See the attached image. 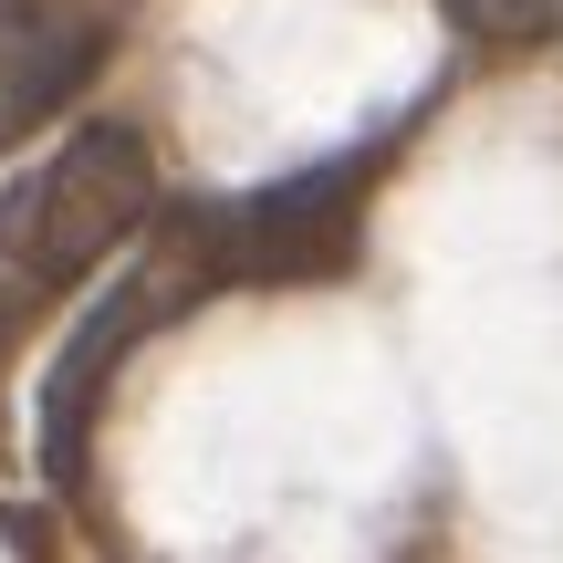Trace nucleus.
<instances>
[{
	"label": "nucleus",
	"instance_id": "f257e3e1",
	"mask_svg": "<svg viewBox=\"0 0 563 563\" xmlns=\"http://www.w3.org/2000/svg\"><path fill=\"white\" fill-rule=\"evenodd\" d=\"M157 220V157L136 125H74L42 167L0 188V272L21 292H74Z\"/></svg>",
	"mask_w": 563,
	"mask_h": 563
},
{
	"label": "nucleus",
	"instance_id": "f03ea898",
	"mask_svg": "<svg viewBox=\"0 0 563 563\" xmlns=\"http://www.w3.org/2000/svg\"><path fill=\"white\" fill-rule=\"evenodd\" d=\"M376 167H386V146H344V157L302 167V178H272V188H251V199L209 209V220H199L209 272H230V282H313V272H344V262H355V220H365Z\"/></svg>",
	"mask_w": 563,
	"mask_h": 563
},
{
	"label": "nucleus",
	"instance_id": "7ed1b4c3",
	"mask_svg": "<svg viewBox=\"0 0 563 563\" xmlns=\"http://www.w3.org/2000/svg\"><path fill=\"white\" fill-rule=\"evenodd\" d=\"M178 302V282L167 272H115L95 302L74 313V334L53 344V365H42V397H32V460L53 490H84V449H95V407L104 386H115V365L146 344V323Z\"/></svg>",
	"mask_w": 563,
	"mask_h": 563
},
{
	"label": "nucleus",
	"instance_id": "20e7f679",
	"mask_svg": "<svg viewBox=\"0 0 563 563\" xmlns=\"http://www.w3.org/2000/svg\"><path fill=\"white\" fill-rule=\"evenodd\" d=\"M104 63V11L84 0H0V146H21L42 115L95 84Z\"/></svg>",
	"mask_w": 563,
	"mask_h": 563
},
{
	"label": "nucleus",
	"instance_id": "39448f33",
	"mask_svg": "<svg viewBox=\"0 0 563 563\" xmlns=\"http://www.w3.org/2000/svg\"><path fill=\"white\" fill-rule=\"evenodd\" d=\"M449 32L470 42H501V53H522V42H563V0H439Z\"/></svg>",
	"mask_w": 563,
	"mask_h": 563
}]
</instances>
